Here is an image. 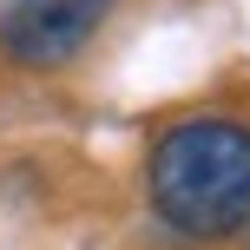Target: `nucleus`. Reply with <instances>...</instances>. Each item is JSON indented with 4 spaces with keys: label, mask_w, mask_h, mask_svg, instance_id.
<instances>
[{
    "label": "nucleus",
    "mask_w": 250,
    "mask_h": 250,
    "mask_svg": "<svg viewBox=\"0 0 250 250\" xmlns=\"http://www.w3.org/2000/svg\"><path fill=\"white\" fill-rule=\"evenodd\" d=\"M119 0H0V60L26 73H60L99 40Z\"/></svg>",
    "instance_id": "2"
},
{
    "label": "nucleus",
    "mask_w": 250,
    "mask_h": 250,
    "mask_svg": "<svg viewBox=\"0 0 250 250\" xmlns=\"http://www.w3.org/2000/svg\"><path fill=\"white\" fill-rule=\"evenodd\" d=\"M244 230H250V224H244Z\"/></svg>",
    "instance_id": "3"
},
{
    "label": "nucleus",
    "mask_w": 250,
    "mask_h": 250,
    "mask_svg": "<svg viewBox=\"0 0 250 250\" xmlns=\"http://www.w3.org/2000/svg\"><path fill=\"white\" fill-rule=\"evenodd\" d=\"M145 204L178 237H237L250 224V125L191 112L171 119L145 151Z\"/></svg>",
    "instance_id": "1"
}]
</instances>
